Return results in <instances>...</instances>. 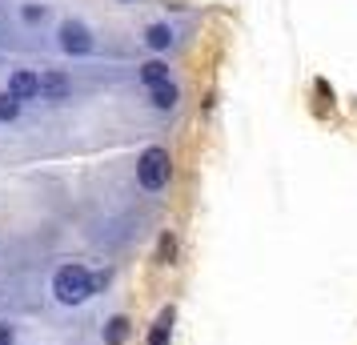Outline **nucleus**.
Returning <instances> with one entry per match:
<instances>
[{"label":"nucleus","instance_id":"7ed1b4c3","mask_svg":"<svg viewBox=\"0 0 357 345\" xmlns=\"http://www.w3.org/2000/svg\"><path fill=\"white\" fill-rule=\"evenodd\" d=\"M56 45H61V52H68V56H89V52L97 49V36H93V29L84 24V20H61V29H56Z\"/></svg>","mask_w":357,"mask_h":345},{"label":"nucleus","instance_id":"6e6552de","mask_svg":"<svg viewBox=\"0 0 357 345\" xmlns=\"http://www.w3.org/2000/svg\"><path fill=\"white\" fill-rule=\"evenodd\" d=\"M173 305H165L161 317H157V325L149 329V345H173Z\"/></svg>","mask_w":357,"mask_h":345},{"label":"nucleus","instance_id":"4468645a","mask_svg":"<svg viewBox=\"0 0 357 345\" xmlns=\"http://www.w3.org/2000/svg\"><path fill=\"white\" fill-rule=\"evenodd\" d=\"M173 253H177V241H173V233H165V237H161V249H157V257H161V261H173Z\"/></svg>","mask_w":357,"mask_h":345},{"label":"nucleus","instance_id":"f03ea898","mask_svg":"<svg viewBox=\"0 0 357 345\" xmlns=\"http://www.w3.org/2000/svg\"><path fill=\"white\" fill-rule=\"evenodd\" d=\"M169 173H173V164H169V148L149 145L145 153L137 157V185H141L145 193H161L165 185H169Z\"/></svg>","mask_w":357,"mask_h":345},{"label":"nucleus","instance_id":"dca6fc26","mask_svg":"<svg viewBox=\"0 0 357 345\" xmlns=\"http://www.w3.org/2000/svg\"><path fill=\"white\" fill-rule=\"evenodd\" d=\"M121 4H137V0H121Z\"/></svg>","mask_w":357,"mask_h":345},{"label":"nucleus","instance_id":"2eb2a0df","mask_svg":"<svg viewBox=\"0 0 357 345\" xmlns=\"http://www.w3.org/2000/svg\"><path fill=\"white\" fill-rule=\"evenodd\" d=\"M0 345H17V325L13 321H0Z\"/></svg>","mask_w":357,"mask_h":345},{"label":"nucleus","instance_id":"423d86ee","mask_svg":"<svg viewBox=\"0 0 357 345\" xmlns=\"http://www.w3.org/2000/svg\"><path fill=\"white\" fill-rule=\"evenodd\" d=\"M129 325H132V321L125 317V313H113V317L100 325V337H105V345H125V342H129V333H132Z\"/></svg>","mask_w":357,"mask_h":345},{"label":"nucleus","instance_id":"0eeeda50","mask_svg":"<svg viewBox=\"0 0 357 345\" xmlns=\"http://www.w3.org/2000/svg\"><path fill=\"white\" fill-rule=\"evenodd\" d=\"M173 40H177V33H173V24H165V20H157V24H149L145 29V45L153 52H169L173 49Z\"/></svg>","mask_w":357,"mask_h":345},{"label":"nucleus","instance_id":"9d476101","mask_svg":"<svg viewBox=\"0 0 357 345\" xmlns=\"http://www.w3.org/2000/svg\"><path fill=\"white\" fill-rule=\"evenodd\" d=\"M149 100H153V109H161V113H169V109H177V84L169 81V84H157V89H149Z\"/></svg>","mask_w":357,"mask_h":345},{"label":"nucleus","instance_id":"1a4fd4ad","mask_svg":"<svg viewBox=\"0 0 357 345\" xmlns=\"http://www.w3.org/2000/svg\"><path fill=\"white\" fill-rule=\"evenodd\" d=\"M137 77H141L149 89H157V84H169V65H165L161 56H153V61H145V65L137 68Z\"/></svg>","mask_w":357,"mask_h":345},{"label":"nucleus","instance_id":"9b49d317","mask_svg":"<svg viewBox=\"0 0 357 345\" xmlns=\"http://www.w3.org/2000/svg\"><path fill=\"white\" fill-rule=\"evenodd\" d=\"M20 20H24L29 29L45 24V20H49V4H40V0H24V4H20Z\"/></svg>","mask_w":357,"mask_h":345},{"label":"nucleus","instance_id":"20e7f679","mask_svg":"<svg viewBox=\"0 0 357 345\" xmlns=\"http://www.w3.org/2000/svg\"><path fill=\"white\" fill-rule=\"evenodd\" d=\"M68 97H73V81H68V72H61V68L40 72V97H36V100L61 105V100H68Z\"/></svg>","mask_w":357,"mask_h":345},{"label":"nucleus","instance_id":"f257e3e1","mask_svg":"<svg viewBox=\"0 0 357 345\" xmlns=\"http://www.w3.org/2000/svg\"><path fill=\"white\" fill-rule=\"evenodd\" d=\"M89 265L84 261H65L52 269V281L49 289L52 297H56V305H65V309H77V305H84L89 297H93V289H89Z\"/></svg>","mask_w":357,"mask_h":345},{"label":"nucleus","instance_id":"f8f14e48","mask_svg":"<svg viewBox=\"0 0 357 345\" xmlns=\"http://www.w3.org/2000/svg\"><path fill=\"white\" fill-rule=\"evenodd\" d=\"M17 116H20V100L4 89V93H0V125H13Z\"/></svg>","mask_w":357,"mask_h":345},{"label":"nucleus","instance_id":"ddd939ff","mask_svg":"<svg viewBox=\"0 0 357 345\" xmlns=\"http://www.w3.org/2000/svg\"><path fill=\"white\" fill-rule=\"evenodd\" d=\"M109 281H113V269H97V273H89V289H93V297L105 293V289H109Z\"/></svg>","mask_w":357,"mask_h":345},{"label":"nucleus","instance_id":"39448f33","mask_svg":"<svg viewBox=\"0 0 357 345\" xmlns=\"http://www.w3.org/2000/svg\"><path fill=\"white\" fill-rule=\"evenodd\" d=\"M8 93L24 105V100H36L40 97V72H33V68H17L13 77H8Z\"/></svg>","mask_w":357,"mask_h":345}]
</instances>
